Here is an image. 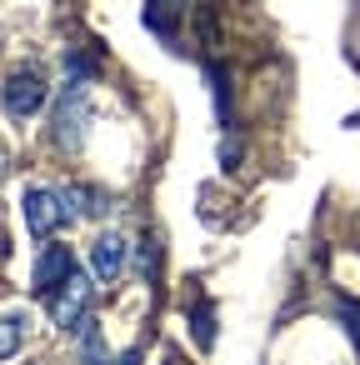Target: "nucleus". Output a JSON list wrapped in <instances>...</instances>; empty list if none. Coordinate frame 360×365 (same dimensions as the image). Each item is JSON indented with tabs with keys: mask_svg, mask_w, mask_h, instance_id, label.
<instances>
[{
	"mask_svg": "<svg viewBox=\"0 0 360 365\" xmlns=\"http://www.w3.org/2000/svg\"><path fill=\"white\" fill-rule=\"evenodd\" d=\"M76 270V255L66 250V245H46L41 255H36V270H31V285L41 290V295H51L56 285H66V275Z\"/></svg>",
	"mask_w": 360,
	"mask_h": 365,
	"instance_id": "obj_7",
	"label": "nucleus"
},
{
	"mask_svg": "<svg viewBox=\"0 0 360 365\" xmlns=\"http://www.w3.org/2000/svg\"><path fill=\"white\" fill-rule=\"evenodd\" d=\"M195 345L210 350L215 345V325H210V305H195Z\"/></svg>",
	"mask_w": 360,
	"mask_h": 365,
	"instance_id": "obj_14",
	"label": "nucleus"
},
{
	"mask_svg": "<svg viewBox=\"0 0 360 365\" xmlns=\"http://www.w3.org/2000/svg\"><path fill=\"white\" fill-rule=\"evenodd\" d=\"M205 76H210V91H215V115H220V125H230V96H225V81H220L215 66H205Z\"/></svg>",
	"mask_w": 360,
	"mask_h": 365,
	"instance_id": "obj_12",
	"label": "nucleus"
},
{
	"mask_svg": "<svg viewBox=\"0 0 360 365\" xmlns=\"http://www.w3.org/2000/svg\"><path fill=\"white\" fill-rule=\"evenodd\" d=\"M21 215H26V230H31L36 240H51V230L66 225L61 190H51V185H31V190L21 195Z\"/></svg>",
	"mask_w": 360,
	"mask_h": 365,
	"instance_id": "obj_4",
	"label": "nucleus"
},
{
	"mask_svg": "<svg viewBox=\"0 0 360 365\" xmlns=\"http://www.w3.org/2000/svg\"><path fill=\"white\" fill-rule=\"evenodd\" d=\"M335 320L350 330V340H355V350H360V305H355V300H340V305H335Z\"/></svg>",
	"mask_w": 360,
	"mask_h": 365,
	"instance_id": "obj_13",
	"label": "nucleus"
},
{
	"mask_svg": "<svg viewBox=\"0 0 360 365\" xmlns=\"http://www.w3.org/2000/svg\"><path fill=\"white\" fill-rule=\"evenodd\" d=\"M91 295H96V275L91 270H71L66 285L51 290V320L61 330H76L86 315H91Z\"/></svg>",
	"mask_w": 360,
	"mask_h": 365,
	"instance_id": "obj_2",
	"label": "nucleus"
},
{
	"mask_svg": "<svg viewBox=\"0 0 360 365\" xmlns=\"http://www.w3.org/2000/svg\"><path fill=\"white\" fill-rule=\"evenodd\" d=\"M6 170H11V150H6V145H0V175H6Z\"/></svg>",
	"mask_w": 360,
	"mask_h": 365,
	"instance_id": "obj_15",
	"label": "nucleus"
},
{
	"mask_svg": "<svg viewBox=\"0 0 360 365\" xmlns=\"http://www.w3.org/2000/svg\"><path fill=\"white\" fill-rule=\"evenodd\" d=\"M26 325H31V315H26V310H11V315H0V360L21 350V340H26Z\"/></svg>",
	"mask_w": 360,
	"mask_h": 365,
	"instance_id": "obj_10",
	"label": "nucleus"
},
{
	"mask_svg": "<svg viewBox=\"0 0 360 365\" xmlns=\"http://www.w3.org/2000/svg\"><path fill=\"white\" fill-rule=\"evenodd\" d=\"M125 250H130V245H125L115 230H106V235L91 240V260H86V270L96 275V285H110V280L125 270Z\"/></svg>",
	"mask_w": 360,
	"mask_h": 365,
	"instance_id": "obj_5",
	"label": "nucleus"
},
{
	"mask_svg": "<svg viewBox=\"0 0 360 365\" xmlns=\"http://www.w3.org/2000/svg\"><path fill=\"white\" fill-rule=\"evenodd\" d=\"M71 335H76V345H81V365H106V360H110V350H106V335H101V325H96L91 315H86V320H81Z\"/></svg>",
	"mask_w": 360,
	"mask_h": 365,
	"instance_id": "obj_9",
	"label": "nucleus"
},
{
	"mask_svg": "<svg viewBox=\"0 0 360 365\" xmlns=\"http://www.w3.org/2000/svg\"><path fill=\"white\" fill-rule=\"evenodd\" d=\"M61 210H66V225L71 220H101L110 210V200H106L101 185H66L61 190Z\"/></svg>",
	"mask_w": 360,
	"mask_h": 365,
	"instance_id": "obj_8",
	"label": "nucleus"
},
{
	"mask_svg": "<svg viewBox=\"0 0 360 365\" xmlns=\"http://www.w3.org/2000/svg\"><path fill=\"white\" fill-rule=\"evenodd\" d=\"M135 275L140 280H155L160 275V240L155 235H140L135 240Z\"/></svg>",
	"mask_w": 360,
	"mask_h": 365,
	"instance_id": "obj_11",
	"label": "nucleus"
},
{
	"mask_svg": "<svg viewBox=\"0 0 360 365\" xmlns=\"http://www.w3.org/2000/svg\"><path fill=\"white\" fill-rule=\"evenodd\" d=\"M195 11V0H145V31L160 41H180V21Z\"/></svg>",
	"mask_w": 360,
	"mask_h": 365,
	"instance_id": "obj_6",
	"label": "nucleus"
},
{
	"mask_svg": "<svg viewBox=\"0 0 360 365\" xmlns=\"http://www.w3.org/2000/svg\"><path fill=\"white\" fill-rule=\"evenodd\" d=\"M86 125H91V91H86V81H66L61 101L51 110V140L61 150H81L86 145Z\"/></svg>",
	"mask_w": 360,
	"mask_h": 365,
	"instance_id": "obj_1",
	"label": "nucleus"
},
{
	"mask_svg": "<svg viewBox=\"0 0 360 365\" xmlns=\"http://www.w3.org/2000/svg\"><path fill=\"white\" fill-rule=\"evenodd\" d=\"M0 106H6V115H16V120L36 115V110L46 106V81H41V71H36V66L11 71L6 81H0Z\"/></svg>",
	"mask_w": 360,
	"mask_h": 365,
	"instance_id": "obj_3",
	"label": "nucleus"
}]
</instances>
